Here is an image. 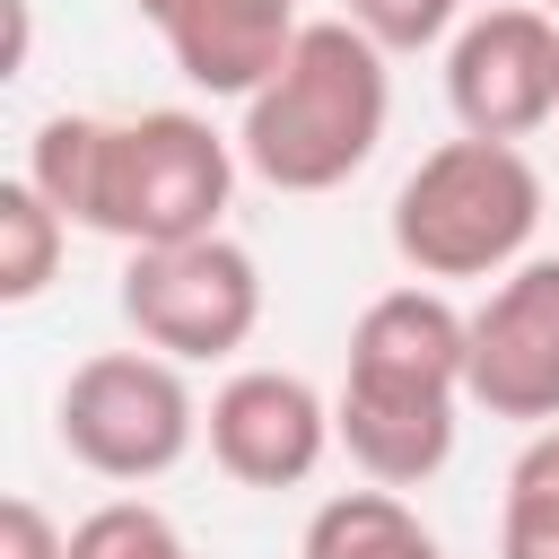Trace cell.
Instances as JSON below:
<instances>
[{"label":"cell","instance_id":"5bb4252c","mask_svg":"<svg viewBox=\"0 0 559 559\" xmlns=\"http://www.w3.org/2000/svg\"><path fill=\"white\" fill-rule=\"evenodd\" d=\"M70 559H192L183 524L148 498H105L70 524Z\"/></svg>","mask_w":559,"mask_h":559},{"label":"cell","instance_id":"8992f818","mask_svg":"<svg viewBox=\"0 0 559 559\" xmlns=\"http://www.w3.org/2000/svg\"><path fill=\"white\" fill-rule=\"evenodd\" d=\"M114 306H122L131 341H148L183 367H210V358H236L262 332V262L227 227L192 236V245H140L122 262Z\"/></svg>","mask_w":559,"mask_h":559},{"label":"cell","instance_id":"ac0fdd59","mask_svg":"<svg viewBox=\"0 0 559 559\" xmlns=\"http://www.w3.org/2000/svg\"><path fill=\"white\" fill-rule=\"evenodd\" d=\"M542 9H550V17H559V0H542Z\"/></svg>","mask_w":559,"mask_h":559},{"label":"cell","instance_id":"9a60e30c","mask_svg":"<svg viewBox=\"0 0 559 559\" xmlns=\"http://www.w3.org/2000/svg\"><path fill=\"white\" fill-rule=\"evenodd\" d=\"M96 122H105V114H44V122H35V140H26V166H17V175H26V183H35L70 227H79V201H87Z\"/></svg>","mask_w":559,"mask_h":559},{"label":"cell","instance_id":"7c38bea8","mask_svg":"<svg viewBox=\"0 0 559 559\" xmlns=\"http://www.w3.org/2000/svg\"><path fill=\"white\" fill-rule=\"evenodd\" d=\"M61 253H70V218L26 175H9L0 183V306H35L61 280Z\"/></svg>","mask_w":559,"mask_h":559},{"label":"cell","instance_id":"6da1fadb","mask_svg":"<svg viewBox=\"0 0 559 559\" xmlns=\"http://www.w3.org/2000/svg\"><path fill=\"white\" fill-rule=\"evenodd\" d=\"M463 367H472V314L437 280H402V288L367 297L349 323L341 393H332L341 454L384 489L437 480L454 454L463 402H472Z\"/></svg>","mask_w":559,"mask_h":559},{"label":"cell","instance_id":"5b68a950","mask_svg":"<svg viewBox=\"0 0 559 559\" xmlns=\"http://www.w3.org/2000/svg\"><path fill=\"white\" fill-rule=\"evenodd\" d=\"M52 437H61V454L79 463V472H96V480H122V489H140V480H166L192 445H201V402H192V376H183V358H166V349H96V358H79L70 376H61V393H52Z\"/></svg>","mask_w":559,"mask_h":559},{"label":"cell","instance_id":"2e32d148","mask_svg":"<svg viewBox=\"0 0 559 559\" xmlns=\"http://www.w3.org/2000/svg\"><path fill=\"white\" fill-rule=\"evenodd\" d=\"M341 17H349L358 35H376V44L402 61V52H437V44H454L463 0H341Z\"/></svg>","mask_w":559,"mask_h":559},{"label":"cell","instance_id":"8fae6325","mask_svg":"<svg viewBox=\"0 0 559 559\" xmlns=\"http://www.w3.org/2000/svg\"><path fill=\"white\" fill-rule=\"evenodd\" d=\"M297 559H445V542L419 524V507L384 480L367 489H332L314 515H306V542Z\"/></svg>","mask_w":559,"mask_h":559},{"label":"cell","instance_id":"3957f363","mask_svg":"<svg viewBox=\"0 0 559 559\" xmlns=\"http://www.w3.org/2000/svg\"><path fill=\"white\" fill-rule=\"evenodd\" d=\"M236 131H218L192 105H148V114H105L96 122V157H87V201L79 227L114 236L122 253L140 245H192L218 236L227 201H236Z\"/></svg>","mask_w":559,"mask_h":559},{"label":"cell","instance_id":"7a4b0ae2","mask_svg":"<svg viewBox=\"0 0 559 559\" xmlns=\"http://www.w3.org/2000/svg\"><path fill=\"white\" fill-rule=\"evenodd\" d=\"M393 52L376 35H358L349 17H306L297 44L280 52V70L245 96L236 114V157L253 183L271 192H341L393 122Z\"/></svg>","mask_w":559,"mask_h":559},{"label":"cell","instance_id":"e0dca14e","mask_svg":"<svg viewBox=\"0 0 559 559\" xmlns=\"http://www.w3.org/2000/svg\"><path fill=\"white\" fill-rule=\"evenodd\" d=\"M0 559H70V524L44 515V498H0Z\"/></svg>","mask_w":559,"mask_h":559},{"label":"cell","instance_id":"ba28073f","mask_svg":"<svg viewBox=\"0 0 559 559\" xmlns=\"http://www.w3.org/2000/svg\"><path fill=\"white\" fill-rule=\"evenodd\" d=\"M472 411L550 428L559 419V253H524L472 306Z\"/></svg>","mask_w":559,"mask_h":559},{"label":"cell","instance_id":"277c9868","mask_svg":"<svg viewBox=\"0 0 559 559\" xmlns=\"http://www.w3.org/2000/svg\"><path fill=\"white\" fill-rule=\"evenodd\" d=\"M384 236L411 280H437V288L445 280H507L542 236V175H533L524 140H480V131L437 140L402 175Z\"/></svg>","mask_w":559,"mask_h":559},{"label":"cell","instance_id":"52a82bcc","mask_svg":"<svg viewBox=\"0 0 559 559\" xmlns=\"http://www.w3.org/2000/svg\"><path fill=\"white\" fill-rule=\"evenodd\" d=\"M445 105L480 140H533L559 122V17L542 0L472 9L445 44Z\"/></svg>","mask_w":559,"mask_h":559},{"label":"cell","instance_id":"9c48e42d","mask_svg":"<svg viewBox=\"0 0 559 559\" xmlns=\"http://www.w3.org/2000/svg\"><path fill=\"white\" fill-rule=\"evenodd\" d=\"M201 437H210V463H218L236 489H297V480H314L323 454L341 445L332 402H323L297 367H236V376L210 393Z\"/></svg>","mask_w":559,"mask_h":559},{"label":"cell","instance_id":"4fadbf2b","mask_svg":"<svg viewBox=\"0 0 559 559\" xmlns=\"http://www.w3.org/2000/svg\"><path fill=\"white\" fill-rule=\"evenodd\" d=\"M498 559H559V419L533 428L507 463L498 498Z\"/></svg>","mask_w":559,"mask_h":559},{"label":"cell","instance_id":"30bf717a","mask_svg":"<svg viewBox=\"0 0 559 559\" xmlns=\"http://www.w3.org/2000/svg\"><path fill=\"white\" fill-rule=\"evenodd\" d=\"M148 17V35L166 44V61L201 87V96H253L280 52L297 44V0H131Z\"/></svg>","mask_w":559,"mask_h":559}]
</instances>
